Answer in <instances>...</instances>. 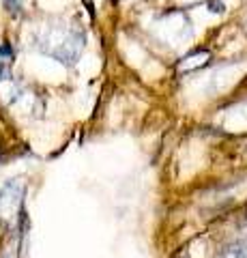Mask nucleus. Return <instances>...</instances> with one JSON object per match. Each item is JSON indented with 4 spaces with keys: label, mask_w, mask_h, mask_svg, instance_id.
<instances>
[{
    "label": "nucleus",
    "mask_w": 247,
    "mask_h": 258,
    "mask_svg": "<svg viewBox=\"0 0 247 258\" xmlns=\"http://www.w3.org/2000/svg\"><path fill=\"white\" fill-rule=\"evenodd\" d=\"M20 196H22L20 183H9L0 191V217H9V213H13L20 207Z\"/></svg>",
    "instance_id": "f257e3e1"
},
{
    "label": "nucleus",
    "mask_w": 247,
    "mask_h": 258,
    "mask_svg": "<svg viewBox=\"0 0 247 258\" xmlns=\"http://www.w3.org/2000/svg\"><path fill=\"white\" fill-rule=\"evenodd\" d=\"M219 258H247V256H245V252L241 247H228Z\"/></svg>",
    "instance_id": "f03ea898"
}]
</instances>
